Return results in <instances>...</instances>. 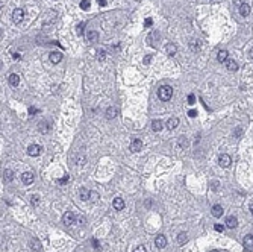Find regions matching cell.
Returning a JSON list of instances; mask_svg holds the SVG:
<instances>
[{
	"label": "cell",
	"mask_w": 253,
	"mask_h": 252,
	"mask_svg": "<svg viewBox=\"0 0 253 252\" xmlns=\"http://www.w3.org/2000/svg\"><path fill=\"white\" fill-rule=\"evenodd\" d=\"M158 96H159V99L164 100V102H167V100H170L173 96V88L170 85H162L161 88L158 90Z\"/></svg>",
	"instance_id": "obj_1"
},
{
	"label": "cell",
	"mask_w": 253,
	"mask_h": 252,
	"mask_svg": "<svg viewBox=\"0 0 253 252\" xmlns=\"http://www.w3.org/2000/svg\"><path fill=\"white\" fill-rule=\"evenodd\" d=\"M62 222H64L67 226L73 225V223L76 222V216H74V213H71V211H67V213L62 216Z\"/></svg>",
	"instance_id": "obj_2"
},
{
	"label": "cell",
	"mask_w": 253,
	"mask_h": 252,
	"mask_svg": "<svg viewBox=\"0 0 253 252\" xmlns=\"http://www.w3.org/2000/svg\"><path fill=\"white\" fill-rule=\"evenodd\" d=\"M41 150H43V148H41L40 144H30V146L27 148V155H30V157H38V155L41 153Z\"/></svg>",
	"instance_id": "obj_3"
},
{
	"label": "cell",
	"mask_w": 253,
	"mask_h": 252,
	"mask_svg": "<svg viewBox=\"0 0 253 252\" xmlns=\"http://www.w3.org/2000/svg\"><path fill=\"white\" fill-rule=\"evenodd\" d=\"M23 17H24L23 9H20V8L14 9V12H12V22H14V23H20V22L23 20Z\"/></svg>",
	"instance_id": "obj_4"
},
{
	"label": "cell",
	"mask_w": 253,
	"mask_h": 252,
	"mask_svg": "<svg viewBox=\"0 0 253 252\" xmlns=\"http://www.w3.org/2000/svg\"><path fill=\"white\" fill-rule=\"evenodd\" d=\"M230 162H232V158H230L227 153H221V155H220L218 164L221 166V167H229Z\"/></svg>",
	"instance_id": "obj_5"
},
{
	"label": "cell",
	"mask_w": 253,
	"mask_h": 252,
	"mask_svg": "<svg viewBox=\"0 0 253 252\" xmlns=\"http://www.w3.org/2000/svg\"><path fill=\"white\" fill-rule=\"evenodd\" d=\"M143 149V141L139 140V138H134L132 140V143H130V152H139V150Z\"/></svg>",
	"instance_id": "obj_6"
},
{
	"label": "cell",
	"mask_w": 253,
	"mask_h": 252,
	"mask_svg": "<svg viewBox=\"0 0 253 252\" xmlns=\"http://www.w3.org/2000/svg\"><path fill=\"white\" fill-rule=\"evenodd\" d=\"M34 173H30V172H24L23 175H21V181H23L24 185H30V184L34 182Z\"/></svg>",
	"instance_id": "obj_7"
},
{
	"label": "cell",
	"mask_w": 253,
	"mask_h": 252,
	"mask_svg": "<svg viewBox=\"0 0 253 252\" xmlns=\"http://www.w3.org/2000/svg\"><path fill=\"white\" fill-rule=\"evenodd\" d=\"M226 226L229 229H233L238 226V219L235 217V216H229V217L226 219Z\"/></svg>",
	"instance_id": "obj_8"
},
{
	"label": "cell",
	"mask_w": 253,
	"mask_h": 252,
	"mask_svg": "<svg viewBox=\"0 0 253 252\" xmlns=\"http://www.w3.org/2000/svg\"><path fill=\"white\" fill-rule=\"evenodd\" d=\"M155 245H156V248H159V249H162V248H165L167 246V239H165V235H158L156 239H155Z\"/></svg>",
	"instance_id": "obj_9"
},
{
	"label": "cell",
	"mask_w": 253,
	"mask_h": 252,
	"mask_svg": "<svg viewBox=\"0 0 253 252\" xmlns=\"http://www.w3.org/2000/svg\"><path fill=\"white\" fill-rule=\"evenodd\" d=\"M117 114H118V108L117 106H109L108 109H106V119H115L117 117Z\"/></svg>",
	"instance_id": "obj_10"
},
{
	"label": "cell",
	"mask_w": 253,
	"mask_h": 252,
	"mask_svg": "<svg viewBox=\"0 0 253 252\" xmlns=\"http://www.w3.org/2000/svg\"><path fill=\"white\" fill-rule=\"evenodd\" d=\"M112 206H114L117 211H121V210L124 208V201H123L121 197H115L114 202H112Z\"/></svg>",
	"instance_id": "obj_11"
},
{
	"label": "cell",
	"mask_w": 253,
	"mask_h": 252,
	"mask_svg": "<svg viewBox=\"0 0 253 252\" xmlns=\"http://www.w3.org/2000/svg\"><path fill=\"white\" fill-rule=\"evenodd\" d=\"M224 64H226V69L229 70V71H237L238 70V64H237L235 59H227Z\"/></svg>",
	"instance_id": "obj_12"
},
{
	"label": "cell",
	"mask_w": 253,
	"mask_h": 252,
	"mask_svg": "<svg viewBox=\"0 0 253 252\" xmlns=\"http://www.w3.org/2000/svg\"><path fill=\"white\" fill-rule=\"evenodd\" d=\"M50 61H52L53 64H59V62L62 61V53H61V52H52V53H50Z\"/></svg>",
	"instance_id": "obj_13"
},
{
	"label": "cell",
	"mask_w": 253,
	"mask_h": 252,
	"mask_svg": "<svg viewBox=\"0 0 253 252\" xmlns=\"http://www.w3.org/2000/svg\"><path fill=\"white\" fill-rule=\"evenodd\" d=\"M177 125H179V119H177V117H171V119H168V122H167V129L173 131L174 128H177Z\"/></svg>",
	"instance_id": "obj_14"
},
{
	"label": "cell",
	"mask_w": 253,
	"mask_h": 252,
	"mask_svg": "<svg viewBox=\"0 0 253 252\" xmlns=\"http://www.w3.org/2000/svg\"><path fill=\"white\" fill-rule=\"evenodd\" d=\"M217 59H218V62H226L229 59V52L227 50H220L218 55H217Z\"/></svg>",
	"instance_id": "obj_15"
},
{
	"label": "cell",
	"mask_w": 253,
	"mask_h": 252,
	"mask_svg": "<svg viewBox=\"0 0 253 252\" xmlns=\"http://www.w3.org/2000/svg\"><path fill=\"white\" fill-rule=\"evenodd\" d=\"M223 213H224V211H223V206L221 205H214L212 206V216H214V217H221Z\"/></svg>",
	"instance_id": "obj_16"
},
{
	"label": "cell",
	"mask_w": 253,
	"mask_h": 252,
	"mask_svg": "<svg viewBox=\"0 0 253 252\" xmlns=\"http://www.w3.org/2000/svg\"><path fill=\"white\" fill-rule=\"evenodd\" d=\"M240 14H241L242 17H247L250 14V5H247V3L240 5Z\"/></svg>",
	"instance_id": "obj_17"
},
{
	"label": "cell",
	"mask_w": 253,
	"mask_h": 252,
	"mask_svg": "<svg viewBox=\"0 0 253 252\" xmlns=\"http://www.w3.org/2000/svg\"><path fill=\"white\" fill-rule=\"evenodd\" d=\"M165 50H167V55L174 56V55H176V52H177V46H176V44H173V43H170V44H167Z\"/></svg>",
	"instance_id": "obj_18"
},
{
	"label": "cell",
	"mask_w": 253,
	"mask_h": 252,
	"mask_svg": "<svg viewBox=\"0 0 253 252\" xmlns=\"http://www.w3.org/2000/svg\"><path fill=\"white\" fill-rule=\"evenodd\" d=\"M12 179H14V172L9 170V169H6L5 173H3V181H5V182H11Z\"/></svg>",
	"instance_id": "obj_19"
},
{
	"label": "cell",
	"mask_w": 253,
	"mask_h": 252,
	"mask_svg": "<svg viewBox=\"0 0 253 252\" xmlns=\"http://www.w3.org/2000/svg\"><path fill=\"white\" fill-rule=\"evenodd\" d=\"M9 84H11L12 87H17V85L20 84V76H18V75H15V73L9 75Z\"/></svg>",
	"instance_id": "obj_20"
},
{
	"label": "cell",
	"mask_w": 253,
	"mask_h": 252,
	"mask_svg": "<svg viewBox=\"0 0 253 252\" xmlns=\"http://www.w3.org/2000/svg\"><path fill=\"white\" fill-rule=\"evenodd\" d=\"M29 245H30V248H32L34 251H40V249H41V243H40L38 239H30V240H29Z\"/></svg>",
	"instance_id": "obj_21"
},
{
	"label": "cell",
	"mask_w": 253,
	"mask_h": 252,
	"mask_svg": "<svg viewBox=\"0 0 253 252\" xmlns=\"http://www.w3.org/2000/svg\"><path fill=\"white\" fill-rule=\"evenodd\" d=\"M90 195H91V191H90L88 188H81V191H79V196H81L82 201H88V199H90Z\"/></svg>",
	"instance_id": "obj_22"
},
{
	"label": "cell",
	"mask_w": 253,
	"mask_h": 252,
	"mask_svg": "<svg viewBox=\"0 0 253 252\" xmlns=\"http://www.w3.org/2000/svg\"><path fill=\"white\" fill-rule=\"evenodd\" d=\"M87 38H88V41L94 43V41H97V40H99V34H97L96 31H88V34H87Z\"/></svg>",
	"instance_id": "obj_23"
},
{
	"label": "cell",
	"mask_w": 253,
	"mask_h": 252,
	"mask_svg": "<svg viewBox=\"0 0 253 252\" xmlns=\"http://www.w3.org/2000/svg\"><path fill=\"white\" fill-rule=\"evenodd\" d=\"M242 243H244V246H246V248H253V235H252V234L246 235Z\"/></svg>",
	"instance_id": "obj_24"
},
{
	"label": "cell",
	"mask_w": 253,
	"mask_h": 252,
	"mask_svg": "<svg viewBox=\"0 0 253 252\" xmlns=\"http://www.w3.org/2000/svg\"><path fill=\"white\" fill-rule=\"evenodd\" d=\"M152 129L155 131V132H159L162 129V122L161 120H153L152 122Z\"/></svg>",
	"instance_id": "obj_25"
},
{
	"label": "cell",
	"mask_w": 253,
	"mask_h": 252,
	"mask_svg": "<svg viewBox=\"0 0 253 252\" xmlns=\"http://www.w3.org/2000/svg\"><path fill=\"white\" fill-rule=\"evenodd\" d=\"M49 129H50V128H49V123H47V122H43V123H41V126H40V131H41L43 134H47V132H49Z\"/></svg>",
	"instance_id": "obj_26"
},
{
	"label": "cell",
	"mask_w": 253,
	"mask_h": 252,
	"mask_svg": "<svg viewBox=\"0 0 253 252\" xmlns=\"http://www.w3.org/2000/svg\"><path fill=\"white\" fill-rule=\"evenodd\" d=\"M186 240H188V239H186V234H185V232H180V234L177 235V241H179V245H184Z\"/></svg>",
	"instance_id": "obj_27"
},
{
	"label": "cell",
	"mask_w": 253,
	"mask_h": 252,
	"mask_svg": "<svg viewBox=\"0 0 253 252\" xmlns=\"http://www.w3.org/2000/svg\"><path fill=\"white\" fill-rule=\"evenodd\" d=\"M81 8L83 9V11L90 9V0H82V2H81Z\"/></svg>",
	"instance_id": "obj_28"
},
{
	"label": "cell",
	"mask_w": 253,
	"mask_h": 252,
	"mask_svg": "<svg viewBox=\"0 0 253 252\" xmlns=\"http://www.w3.org/2000/svg\"><path fill=\"white\" fill-rule=\"evenodd\" d=\"M30 202H32V205L36 206L38 204H40V196H38V195H34L32 197H30Z\"/></svg>",
	"instance_id": "obj_29"
},
{
	"label": "cell",
	"mask_w": 253,
	"mask_h": 252,
	"mask_svg": "<svg viewBox=\"0 0 253 252\" xmlns=\"http://www.w3.org/2000/svg\"><path fill=\"white\" fill-rule=\"evenodd\" d=\"M97 199H99V195H97L96 191H91V195H90V201H91V202H96Z\"/></svg>",
	"instance_id": "obj_30"
},
{
	"label": "cell",
	"mask_w": 253,
	"mask_h": 252,
	"mask_svg": "<svg viewBox=\"0 0 253 252\" xmlns=\"http://www.w3.org/2000/svg\"><path fill=\"white\" fill-rule=\"evenodd\" d=\"M188 103H190V105H194V103H196V96H194V94H190V96H188Z\"/></svg>",
	"instance_id": "obj_31"
},
{
	"label": "cell",
	"mask_w": 253,
	"mask_h": 252,
	"mask_svg": "<svg viewBox=\"0 0 253 252\" xmlns=\"http://www.w3.org/2000/svg\"><path fill=\"white\" fill-rule=\"evenodd\" d=\"M152 24H153V20H152V18H146V22H144V26H146V27H150Z\"/></svg>",
	"instance_id": "obj_32"
},
{
	"label": "cell",
	"mask_w": 253,
	"mask_h": 252,
	"mask_svg": "<svg viewBox=\"0 0 253 252\" xmlns=\"http://www.w3.org/2000/svg\"><path fill=\"white\" fill-rule=\"evenodd\" d=\"M214 229H215V231H218V232H223V231H224V226H223V225H218V223H217V225L214 226Z\"/></svg>",
	"instance_id": "obj_33"
},
{
	"label": "cell",
	"mask_w": 253,
	"mask_h": 252,
	"mask_svg": "<svg viewBox=\"0 0 253 252\" xmlns=\"http://www.w3.org/2000/svg\"><path fill=\"white\" fill-rule=\"evenodd\" d=\"M134 252H146V246H143V245H139V246H137V249Z\"/></svg>",
	"instance_id": "obj_34"
},
{
	"label": "cell",
	"mask_w": 253,
	"mask_h": 252,
	"mask_svg": "<svg viewBox=\"0 0 253 252\" xmlns=\"http://www.w3.org/2000/svg\"><path fill=\"white\" fill-rule=\"evenodd\" d=\"M36 113H38V109H36L35 106H30V108H29V114H30V115L36 114Z\"/></svg>",
	"instance_id": "obj_35"
},
{
	"label": "cell",
	"mask_w": 253,
	"mask_h": 252,
	"mask_svg": "<svg viewBox=\"0 0 253 252\" xmlns=\"http://www.w3.org/2000/svg\"><path fill=\"white\" fill-rule=\"evenodd\" d=\"M83 34V23H81L77 26V35H82Z\"/></svg>",
	"instance_id": "obj_36"
},
{
	"label": "cell",
	"mask_w": 253,
	"mask_h": 252,
	"mask_svg": "<svg viewBox=\"0 0 253 252\" xmlns=\"http://www.w3.org/2000/svg\"><path fill=\"white\" fill-rule=\"evenodd\" d=\"M188 115H190V117H196V115H197V111H194V109H190Z\"/></svg>",
	"instance_id": "obj_37"
},
{
	"label": "cell",
	"mask_w": 253,
	"mask_h": 252,
	"mask_svg": "<svg viewBox=\"0 0 253 252\" xmlns=\"http://www.w3.org/2000/svg\"><path fill=\"white\" fill-rule=\"evenodd\" d=\"M79 166H83L85 164V157H79V162H77Z\"/></svg>",
	"instance_id": "obj_38"
},
{
	"label": "cell",
	"mask_w": 253,
	"mask_h": 252,
	"mask_svg": "<svg viewBox=\"0 0 253 252\" xmlns=\"http://www.w3.org/2000/svg\"><path fill=\"white\" fill-rule=\"evenodd\" d=\"M59 182H61V184H65V182H68V176H64V178H62V179H61V181H59Z\"/></svg>",
	"instance_id": "obj_39"
},
{
	"label": "cell",
	"mask_w": 253,
	"mask_h": 252,
	"mask_svg": "<svg viewBox=\"0 0 253 252\" xmlns=\"http://www.w3.org/2000/svg\"><path fill=\"white\" fill-rule=\"evenodd\" d=\"M217 188H218V182H212V190L217 191Z\"/></svg>",
	"instance_id": "obj_40"
},
{
	"label": "cell",
	"mask_w": 253,
	"mask_h": 252,
	"mask_svg": "<svg viewBox=\"0 0 253 252\" xmlns=\"http://www.w3.org/2000/svg\"><path fill=\"white\" fill-rule=\"evenodd\" d=\"M92 245H94V248H96V249H99V248H100V246H99V243H97V240H92Z\"/></svg>",
	"instance_id": "obj_41"
},
{
	"label": "cell",
	"mask_w": 253,
	"mask_h": 252,
	"mask_svg": "<svg viewBox=\"0 0 253 252\" xmlns=\"http://www.w3.org/2000/svg\"><path fill=\"white\" fill-rule=\"evenodd\" d=\"M150 59H152V56H150V55H149V56H146V58H144V64L150 62Z\"/></svg>",
	"instance_id": "obj_42"
},
{
	"label": "cell",
	"mask_w": 253,
	"mask_h": 252,
	"mask_svg": "<svg viewBox=\"0 0 253 252\" xmlns=\"http://www.w3.org/2000/svg\"><path fill=\"white\" fill-rule=\"evenodd\" d=\"M99 5H100V6H105V5H106V0H99Z\"/></svg>",
	"instance_id": "obj_43"
},
{
	"label": "cell",
	"mask_w": 253,
	"mask_h": 252,
	"mask_svg": "<svg viewBox=\"0 0 253 252\" xmlns=\"http://www.w3.org/2000/svg\"><path fill=\"white\" fill-rule=\"evenodd\" d=\"M12 58H14V59H20V55H18V53H12Z\"/></svg>",
	"instance_id": "obj_44"
},
{
	"label": "cell",
	"mask_w": 253,
	"mask_h": 252,
	"mask_svg": "<svg viewBox=\"0 0 253 252\" xmlns=\"http://www.w3.org/2000/svg\"><path fill=\"white\" fill-rule=\"evenodd\" d=\"M249 55H250V58L253 59V49H250V52H249Z\"/></svg>",
	"instance_id": "obj_45"
},
{
	"label": "cell",
	"mask_w": 253,
	"mask_h": 252,
	"mask_svg": "<svg viewBox=\"0 0 253 252\" xmlns=\"http://www.w3.org/2000/svg\"><path fill=\"white\" fill-rule=\"evenodd\" d=\"M250 211H252V214H253V204L250 205Z\"/></svg>",
	"instance_id": "obj_46"
},
{
	"label": "cell",
	"mask_w": 253,
	"mask_h": 252,
	"mask_svg": "<svg viewBox=\"0 0 253 252\" xmlns=\"http://www.w3.org/2000/svg\"><path fill=\"white\" fill-rule=\"evenodd\" d=\"M211 252H218V251H211Z\"/></svg>",
	"instance_id": "obj_47"
}]
</instances>
